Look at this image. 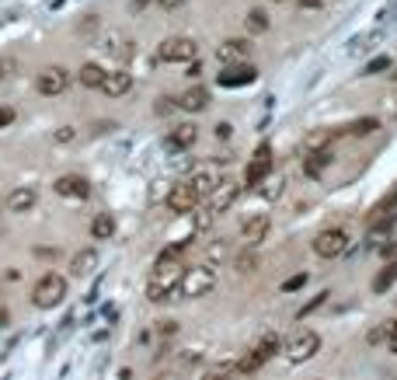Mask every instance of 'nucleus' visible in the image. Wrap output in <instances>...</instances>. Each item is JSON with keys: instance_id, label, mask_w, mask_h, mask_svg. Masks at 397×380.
Here are the masks:
<instances>
[{"instance_id": "obj_3", "label": "nucleus", "mask_w": 397, "mask_h": 380, "mask_svg": "<svg viewBox=\"0 0 397 380\" xmlns=\"http://www.w3.org/2000/svg\"><path fill=\"white\" fill-rule=\"evenodd\" d=\"M63 296H67V280H63V276H56V273L42 276V280L35 283V289H32V303H35V307H42V310L56 307Z\"/></svg>"}, {"instance_id": "obj_22", "label": "nucleus", "mask_w": 397, "mask_h": 380, "mask_svg": "<svg viewBox=\"0 0 397 380\" xmlns=\"http://www.w3.org/2000/svg\"><path fill=\"white\" fill-rule=\"evenodd\" d=\"M331 164V150H314L310 154V161H307V175H321V168H328Z\"/></svg>"}, {"instance_id": "obj_20", "label": "nucleus", "mask_w": 397, "mask_h": 380, "mask_svg": "<svg viewBox=\"0 0 397 380\" xmlns=\"http://www.w3.org/2000/svg\"><path fill=\"white\" fill-rule=\"evenodd\" d=\"M196 140H198V126H192V122H182L171 133V147H192Z\"/></svg>"}, {"instance_id": "obj_26", "label": "nucleus", "mask_w": 397, "mask_h": 380, "mask_svg": "<svg viewBox=\"0 0 397 380\" xmlns=\"http://www.w3.org/2000/svg\"><path fill=\"white\" fill-rule=\"evenodd\" d=\"M255 353H258V356H262V360L269 363V360H272V356L279 353V339H276V335H265V339H258Z\"/></svg>"}, {"instance_id": "obj_16", "label": "nucleus", "mask_w": 397, "mask_h": 380, "mask_svg": "<svg viewBox=\"0 0 397 380\" xmlns=\"http://www.w3.org/2000/svg\"><path fill=\"white\" fill-rule=\"evenodd\" d=\"M35 189H28V185H21V189H11V195L4 199V206L11 209V213H28L32 206H35Z\"/></svg>"}, {"instance_id": "obj_5", "label": "nucleus", "mask_w": 397, "mask_h": 380, "mask_svg": "<svg viewBox=\"0 0 397 380\" xmlns=\"http://www.w3.org/2000/svg\"><path fill=\"white\" fill-rule=\"evenodd\" d=\"M157 56L164 63H192L198 56V46L192 39H164L161 49H157Z\"/></svg>"}, {"instance_id": "obj_8", "label": "nucleus", "mask_w": 397, "mask_h": 380, "mask_svg": "<svg viewBox=\"0 0 397 380\" xmlns=\"http://www.w3.org/2000/svg\"><path fill=\"white\" fill-rule=\"evenodd\" d=\"M237 195H241V185H237V182H230V178H227V182H216L213 192L206 195L209 213H213V216H216V213H227V209L237 202Z\"/></svg>"}, {"instance_id": "obj_31", "label": "nucleus", "mask_w": 397, "mask_h": 380, "mask_svg": "<svg viewBox=\"0 0 397 380\" xmlns=\"http://www.w3.org/2000/svg\"><path fill=\"white\" fill-rule=\"evenodd\" d=\"M303 283H307V276H303V273H297V276H290V280L283 283V293H293V289H300Z\"/></svg>"}, {"instance_id": "obj_9", "label": "nucleus", "mask_w": 397, "mask_h": 380, "mask_svg": "<svg viewBox=\"0 0 397 380\" xmlns=\"http://www.w3.org/2000/svg\"><path fill=\"white\" fill-rule=\"evenodd\" d=\"M198 202V192L192 189V182H178L175 189L168 192V209L171 213H192Z\"/></svg>"}, {"instance_id": "obj_34", "label": "nucleus", "mask_w": 397, "mask_h": 380, "mask_svg": "<svg viewBox=\"0 0 397 380\" xmlns=\"http://www.w3.org/2000/svg\"><path fill=\"white\" fill-rule=\"evenodd\" d=\"M380 209H397V189L391 192L387 199H384V206H380Z\"/></svg>"}, {"instance_id": "obj_29", "label": "nucleus", "mask_w": 397, "mask_h": 380, "mask_svg": "<svg viewBox=\"0 0 397 380\" xmlns=\"http://www.w3.org/2000/svg\"><path fill=\"white\" fill-rule=\"evenodd\" d=\"M366 342H370V346H380V342H387V321H384L380 328H373V332L366 335Z\"/></svg>"}, {"instance_id": "obj_35", "label": "nucleus", "mask_w": 397, "mask_h": 380, "mask_svg": "<svg viewBox=\"0 0 397 380\" xmlns=\"http://www.w3.org/2000/svg\"><path fill=\"white\" fill-rule=\"evenodd\" d=\"M157 4H161V7H164V11H175V7H182V4H185V0H157Z\"/></svg>"}, {"instance_id": "obj_6", "label": "nucleus", "mask_w": 397, "mask_h": 380, "mask_svg": "<svg viewBox=\"0 0 397 380\" xmlns=\"http://www.w3.org/2000/svg\"><path fill=\"white\" fill-rule=\"evenodd\" d=\"M345 248H349V234H345L342 227L321 230L317 241H314V251H317L321 258H338V255H345Z\"/></svg>"}, {"instance_id": "obj_36", "label": "nucleus", "mask_w": 397, "mask_h": 380, "mask_svg": "<svg viewBox=\"0 0 397 380\" xmlns=\"http://www.w3.org/2000/svg\"><path fill=\"white\" fill-rule=\"evenodd\" d=\"M321 4H324V0H300V7H307V11H310V7H321Z\"/></svg>"}, {"instance_id": "obj_21", "label": "nucleus", "mask_w": 397, "mask_h": 380, "mask_svg": "<svg viewBox=\"0 0 397 380\" xmlns=\"http://www.w3.org/2000/svg\"><path fill=\"white\" fill-rule=\"evenodd\" d=\"M105 74H108V70H105V67H98V63H84L77 77H81V84H84V88H101Z\"/></svg>"}, {"instance_id": "obj_12", "label": "nucleus", "mask_w": 397, "mask_h": 380, "mask_svg": "<svg viewBox=\"0 0 397 380\" xmlns=\"http://www.w3.org/2000/svg\"><path fill=\"white\" fill-rule=\"evenodd\" d=\"M269 227H272V220H269V213H258V216H248L244 220V227H241V237L255 248L258 241H265V234H269Z\"/></svg>"}, {"instance_id": "obj_32", "label": "nucleus", "mask_w": 397, "mask_h": 380, "mask_svg": "<svg viewBox=\"0 0 397 380\" xmlns=\"http://www.w3.org/2000/svg\"><path fill=\"white\" fill-rule=\"evenodd\" d=\"M11 122H14V108L0 105V129H4V126H11Z\"/></svg>"}, {"instance_id": "obj_10", "label": "nucleus", "mask_w": 397, "mask_h": 380, "mask_svg": "<svg viewBox=\"0 0 397 380\" xmlns=\"http://www.w3.org/2000/svg\"><path fill=\"white\" fill-rule=\"evenodd\" d=\"M67 84H70V74L63 67H49V70L39 74V91L42 95H63Z\"/></svg>"}, {"instance_id": "obj_25", "label": "nucleus", "mask_w": 397, "mask_h": 380, "mask_svg": "<svg viewBox=\"0 0 397 380\" xmlns=\"http://www.w3.org/2000/svg\"><path fill=\"white\" fill-rule=\"evenodd\" d=\"M394 283H397V258L387 266V269H384V273H380V276H377V280H373V289H377V293H384V289H391Z\"/></svg>"}, {"instance_id": "obj_23", "label": "nucleus", "mask_w": 397, "mask_h": 380, "mask_svg": "<svg viewBox=\"0 0 397 380\" xmlns=\"http://www.w3.org/2000/svg\"><path fill=\"white\" fill-rule=\"evenodd\" d=\"M262 363H265V360H262V356H258V353L251 349V353H248V356H241V360H237V363H234L230 370H237V374H255V370H258Z\"/></svg>"}, {"instance_id": "obj_37", "label": "nucleus", "mask_w": 397, "mask_h": 380, "mask_svg": "<svg viewBox=\"0 0 397 380\" xmlns=\"http://www.w3.org/2000/svg\"><path fill=\"white\" fill-rule=\"evenodd\" d=\"M276 4H283V0H276Z\"/></svg>"}, {"instance_id": "obj_13", "label": "nucleus", "mask_w": 397, "mask_h": 380, "mask_svg": "<svg viewBox=\"0 0 397 380\" xmlns=\"http://www.w3.org/2000/svg\"><path fill=\"white\" fill-rule=\"evenodd\" d=\"M56 192L67 195V199H88L91 195V182L81 178V175H60L56 178Z\"/></svg>"}, {"instance_id": "obj_19", "label": "nucleus", "mask_w": 397, "mask_h": 380, "mask_svg": "<svg viewBox=\"0 0 397 380\" xmlns=\"http://www.w3.org/2000/svg\"><path fill=\"white\" fill-rule=\"evenodd\" d=\"M115 234V216L112 213H98L95 220H91V237L95 241H108Z\"/></svg>"}, {"instance_id": "obj_17", "label": "nucleus", "mask_w": 397, "mask_h": 380, "mask_svg": "<svg viewBox=\"0 0 397 380\" xmlns=\"http://www.w3.org/2000/svg\"><path fill=\"white\" fill-rule=\"evenodd\" d=\"M206 101H209V91L196 84V88H189L185 95L178 98V108H182V112H202V108H206Z\"/></svg>"}, {"instance_id": "obj_11", "label": "nucleus", "mask_w": 397, "mask_h": 380, "mask_svg": "<svg viewBox=\"0 0 397 380\" xmlns=\"http://www.w3.org/2000/svg\"><path fill=\"white\" fill-rule=\"evenodd\" d=\"M258 81V70L251 63H237V67H227L220 74V84L223 88H241V84H255Z\"/></svg>"}, {"instance_id": "obj_15", "label": "nucleus", "mask_w": 397, "mask_h": 380, "mask_svg": "<svg viewBox=\"0 0 397 380\" xmlns=\"http://www.w3.org/2000/svg\"><path fill=\"white\" fill-rule=\"evenodd\" d=\"M216 56H220L223 63H241L244 56H251V42H248V39H227V42H220Z\"/></svg>"}, {"instance_id": "obj_14", "label": "nucleus", "mask_w": 397, "mask_h": 380, "mask_svg": "<svg viewBox=\"0 0 397 380\" xmlns=\"http://www.w3.org/2000/svg\"><path fill=\"white\" fill-rule=\"evenodd\" d=\"M101 91L112 98L129 95V91H133V74H126V70H108L105 81H101Z\"/></svg>"}, {"instance_id": "obj_7", "label": "nucleus", "mask_w": 397, "mask_h": 380, "mask_svg": "<svg viewBox=\"0 0 397 380\" xmlns=\"http://www.w3.org/2000/svg\"><path fill=\"white\" fill-rule=\"evenodd\" d=\"M269 171H272V147L262 143V147L255 150L251 164L244 168V185H262V182L269 178Z\"/></svg>"}, {"instance_id": "obj_4", "label": "nucleus", "mask_w": 397, "mask_h": 380, "mask_svg": "<svg viewBox=\"0 0 397 380\" xmlns=\"http://www.w3.org/2000/svg\"><path fill=\"white\" fill-rule=\"evenodd\" d=\"M317 349H321V335L310 332V328H297L290 335V342H286V360L290 363H307Z\"/></svg>"}, {"instance_id": "obj_24", "label": "nucleus", "mask_w": 397, "mask_h": 380, "mask_svg": "<svg viewBox=\"0 0 397 380\" xmlns=\"http://www.w3.org/2000/svg\"><path fill=\"white\" fill-rule=\"evenodd\" d=\"M189 182H192V189L198 192V199H206V195L213 192V185H216V178H213L209 171H196V175H192Z\"/></svg>"}, {"instance_id": "obj_1", "label": "nucleus", "mask_w": 397, "mask_h": 380, "mask_svg": "<svg viewBox=\"0 0 397 380\" xmlns=\"http://www.w3.org/2000/svg\"><path fill=\"white\" fill-rule=\"evenodd\" d=\"M185 248V244H182ZM182 248L175 244V248H168L161 258H157V269H154V280L147 286V300L150 303H164V300H178L182 293H178V286H182V262H178V255H182Z\"/></svg>"}, {"instance_id": "obj_27", "label": "nucleus", "mask_w": 397, "mask_h": 380, "mask_svg": "<svg viewBox=\"0 0 397 380\" xmlns=\"http://www.w3.org/2000/svg\"><path fill=\"white\" fill-rule=\"evenodd\" d=\"M373 129H380V122H377L373 115H366V119H356V122L349 126V133H352V136H370Z\"/></svg>"}, {"instance_id": "obj_33", "label": "nucleus", "mask_w": 397, "mask_h": 380, "mask_svg": "<svg viewBox=\"0 0 397 380\" xmlns=\"http://www.w3.org/2000/svg\"><path fill=\"white\" fill-rule=\"evenodd\" d=\"M237 266H241V273H251V266H255V255H244V258H237Z\"/></svg>"}, {"instance_id": "obj_30", "label": "nucleus", "mask_w": 397, "mask_h": 380, "mask_svg": "<svg viewBox=\"0 0 397 380\" xmlns=\"http://www.w3.org/2000/svg\"><path fill=\"white\" fill-rule=\"evenodd\" d=\"M387 67H391V60H387V56H377V60L366 67V74H384Z\"/></svg>"}, {"instance_id": "obj_18", "label": "nucleus", "mask_w": 397, "mask_h": 380, "mask_svg": "<svg viewBox=\"0 0 397 380\" xmlns=\"http://www.w3.org/2000/svg\"><path fill=\"white\" fill-rule=\"evenodd\" d=\"M70 269H74V276H91V273L98 269V251H91V248H88V251H77Z\"/></svg>"}, {"instance_id": "obj_2", "label": "nucleus", "mask_w": 397, "mask_h": 380, "mask_svg": "<svg viewBox=\"0 0 397 380\" xmlns=\"http://www.w3.org/2000/svg\"><path fill=\"white\" fill-rule=\"evenodd\" d=\"M213 286H216V269H213V266H196V269H185L178 293H182L185 300H196V296H206Z\"/></svg>"}, {"instance_id": "obj_28", "label": "nucleus", "mask_w": 397, "mask_h": 380, "mask_svg": "<svg viewBox=\"0 0 397 380\" xmlns=\"http://www.w3.org/2000/svg\"><path fill=\"white\" fill-rule=\"evenodd\" d=\"M248 28H251V32H265V28H269L265 11H251V14H248Z\"/></svg>"}]
</instances>
